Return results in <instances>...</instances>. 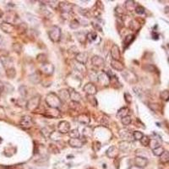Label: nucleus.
I'll use <instances>...</instances> for the list:
<instances>
[{
  "label": "nucleus",
  "instance_id": "1",
  "mask_svg": "<svg viewBox=\"0 0 169 169\" xmlns=\"http://www.w3.org/2000/svg\"><path fill=\"white\" fill-rule=\"evenodd\" d=\"M46 103L50 108H56L58 109L62 105V101L60 97L56 95L54 92H50L46 97Z\"/></svg>",
  "mask_w": 169,
  "mask_h": 169
},
{
  "label": "nucleus",
  "instance_id": "2",
  "mask_svg": "<svg viewBox=\"0 0 169 169\" xmlns=\"http://www.w3.org/2000/svg\"><path fill=\"white\" fill-rule=\"evenodd\" d=\"M48 36H49V38L53 42H58L60 40V37H61L60 28L58 26H53L48 32Z\"/></svg>",
  "mask_w": 169,
  "mask_h": 169
},
{
  "label": "nucleus",
  "instance_id": "3",
  "mask_svg": "<svg viewBox=\"0 0 169 169\" xmlns=\"http://www.w3.org/2000/svg\"><path fill=\"white\" fill-rule=\"evenodd\" d=\"M122 74H123V78H124V79L126 80L127 82L131 83V84H134V83L137 82V76L134 74V73H133L132 71L126 70V71H123Z\"/></svg>",
  "mask_w": 169,
  "mask_h": 169
},
{
  "label": "nucleus",
  "instance_id": "4",
  "mask_svg": "<svg viewBox=\"0 0 169 169\" xmlns=\"http://www.w3.org/2000/svg\"><path fill=\"white\" fill-rule=\"evenodd\" d=\"M58 130L60 134H66L70 131V123L67 121H61L58 125Z\"/></svg>",
  "mask_w": 169,
  "mask_h": 169
},
{
  "label": "nucleus",
  "instance_id": "5",
  "mask_svg": "<svg viewBox=\"0 0 169 169\" xmlns=\"http://www.w3.org/2000/svg\"><path fill=\"white\" fill-rule=\"evenodd\" d=\"M41 71L43 74H48V75H51L54 71V67L52 63H42L41 66Z\"/></svg>",
  "mask_w": 169,
  "mask_h": 169
},
{
  "label": "nucleus",
  "instance_id": "6",
  "mask_svg": "<svg viewBox=\"0 0 169 169\" xmlns=\"http://www.w3.org/2000/svg\"><path fill=\"white\" fill-rule=\"evenodd\" d=\"M39 102H40V98L39 96H35L32 98L31 100L28 101L27 103V108L31 111H34L35 109H37V107L39 105Z\"/></svg>",
  "mask_w": 169,
  "mask_h": 169
},
{
  "label": "nucleus",
  "instance_id": "7",
  "mask_svg": "<svg viewBox=\"0 0 169 169\" xmlns=\"http://www.w3.org/2000/svg\"><path fill=\"white\" fill-rule=\"evenodd\" d=\"M83 90L85 93H87V95L94 96L96 93V87L95 86V84H93L92 83H88L84 86Z\"/></svg>",
  "mask_w": 169,
  "mask_h": 169
},
{
  "label": "nucleus",
  "instance_id": "8",
  "mask_svg": "<svg viewBox=\"0 0 169 169\" xmlns=\"http://www.w3.org/2000/svg\"><path fill=\"white\" fill-rule=\"evenodd\" d=\"M21 125L25 129H30L33 125V121L32 118L29 116H24L21 118Z\"/></svg>",
  "mask_w": 169,
  "mask_h": 169
},
{
  "label": "nucleus",
  "instance_id": "9",
  "mask_svg": "<svg viewBox=\"0 0 169 169\" xmlns=\"http://www.w3.org/2000/svg\"><path fill=\"white\" fill-rule=\"evenodd\" d=\"M69 145L71 146V147L74 148H80L83 145H84V141L79 139V138H77V139H69Z\"/></svg>",
  "mask_w": 169,
  "mask_h": 169
},
{
  "label": "nucleus",
  "instance_id": "10",
  "mask_svg": "<svg viewBox=\"0 0 169 169\" xmlns=\"http://www.w3.org/2000/svg\"><path fill=\"white\" fill-rule=\"evenodd\" d=\"M98 82L101 84L102 85H108L110 84V78L108 77V75L107 74V73H102L98 76Z\"/></svg>",
  "mask_w": 169,
  "mask_h": 169
},
{
  "label": "nucleus",
  "instance_id": "11",
  "mask_svg": "<svg viewBox=\"0 0 169 169\" xmlns=\"http://www.w3.org/2000/svg\"><path fill=\"white\" fill-rule=\"evenodd\" d=\"M155 135H156V137L151 139V140H150V145H149L152 150L159 147V146H161V142H162V140H161L160 137H158L156 134H155Z\"/></svg>",
  "mask_w": 169,
  "mask_h": 169
},
{
  "label": "nucleus",
  "instance_id": "12",
  "mask_svg": "<svg viewBox=\"0 0 169 169\" xmlns=\"http://www.w3.org/2000/svg\"><path fill=\"white\" fill-rule=\"evenodd\" d=\"M134 162L137 167L140 168H145L146 167L148 164V160L145 157H137L136 158L134 159Z\"/></svg>",
  "mask_w": 169,
  "mask_h": 169
},
{
  "label": "nucleus",
  "instance_id": "13",
  "mask_svg": "<svg viewBox=\"0 0 169 169\" xmlns=\"http://www.w3.org/2000/svg\"><path fill=\"white\" fill-rule=\"evenodd\" d=\"M75 59L77 60V62L81 64H85L87 62V59H88V56H87V53H77Z\"/></svg>",
  "mask_w": 169,
  "mask_h": 169
},
{
  "label": "nucleus",
  "instance_id": "14",
  "mask_svg": "<svg viewBox=\"0 0 169 169\" xmlns=\"http://www.w3.org/2000/svg\"><path fill=\"white\" fill-rule=\"evenodd\" d=\"M111 55L112 59H115V60H118L120 58V51H119V48L117 46L116 44H114L111 49Z\"/></svg>",
  "mask_w": 169,
  "mask_h": 169
},
{
  "label": "nucleus",
  "instance_id": "15",
  "mask_svg": "<svg viewBox=\"0 0 169 169\" xmlns=\"http://www.w3.org/2000/svg\"><path fill=\"white\" fill-rule=\"evenodd\" d=\"M111 66L118 71H123V69H124L123 64L118 60H115V59H112L111 61Z\"/></svg>",
  "mask_w": 169,
  "mask_h": 169
},
{
  "label": "nucleus",
  "instance_id": "16",
  "mask_svg": "<svg viewBox=\"0 0 169 169\" xmlns=\"http://www.w3.org/2000/svg\"><path fill=\"white\" fill-rule=\"evenodd\" d=\"M118 153V150L116 146H111L107 151V156L110 158H115Z\"/></svg>",
  "mask_w": 169,
  "mask_h": 169
},
{
  "label": "nucleus",
  "instance_id": "17",
  "mask_svg": "<svg viewBox=\"0 0 169 169\" xmlns=\"http://www.w3.org/2000/svg\"><path fill=\"white\" fill-rule=\"evenodd\" d=\"M69 92L71 101H74L79 102V101H80V99H81V96H80V95H79V93H78L77 91H75L74 89H71V88L69 90Z\"/></svg>",
  "mask_w": 169,
  "mask_h": 169
},
{
  "label": "nucleus",
  "instance_id": "18",
  "mask_svg": "<svg viewBox=\"0 0 169 169\" xmlns=\"http://www.w3.org/2000/svg\"><path fill=\"white\" fill-rule=\"evenodd\" d=\"M91 63L94 66L101 67V66H102L104 64V60L100 56H94L93 58H91Z\"/></svg>",
  "mask_w": 169,
  "mask_h": 169
},
{
  "label": "nucleus",
  "instance_id": "19",
  "mask_svg": "<svg viewBox=\"0 0 169 169\" xmlns=\"http://www.w3.org/2000/svg\"><path fill=\"white\" fill-rule=\"evenodd\" d=\"M134 40V36L132 35V34H131V35L129 34V35H128V36H126V37H124L123 42V45L124 48H126L128 46H129V45L132 43Z\"/></svg>",
  "mask_w": 169,
  "mask_h": 169
},
{
  "label": "nucleus",
  "instance_id": "20",
  "mask_svg": "<svg viewBox=\"0 0 169 169\" xmlns=\"http://www.w3.org/2000/svg\"><path fill=\"white\" fill-rule=\"evenodd\" d=\"M129 109L128 107H122L121 109H119L117 112V117L123 118L124 117L129 116Z\"/></svg>",
  "mask_w": 169,
  "mask_h": 169
},
{
  "label": "nucleus",
  "instance_id": "21",
  "mask_svg": "<svg viewBox=\"0 0 169 169\" xmlns=\"http://www.w3.org/2000/svg\"><path fill=\"white\" fill-rule=\"evenodd\" d=\"M78 121L84 124V125H88L90 123V118L86 114H80L78 117Z\"/></svg>",
  "mask_w": 169,
  "mask_h": 169
},
{
  "label": "nucleus",
  "instance_id": "22",
  "mask_svg": "<svg viewBox=\"0 0 169 169\" xmlns=\"http://www.w3.org/2000/svg\"><path fill=\"white\" fill-rule=\"evenodd\" d=\"M59 96H60V99L61 101L63 100L64 101H68L70 99V96H69V90H61L59 91Z\"/></svg>",
  "mask_w": 169,
  "mask_h": 169
},
{
  "label": "nucleus",
  "instance_id": "23",
  "mask_svg": "<svg viewBox=\"0 0 169 169\" xmlns=\"http://www.w3.org/2000/svg\"><path fill=\"white\" fill-rule=\"evenodd\" d=\"M59 7L61 9V10L63 11V13H69V11L71 10V4H69L68 3H60L59 4Z\"/></svg>",
  "mask_w": 169,
  "mask_h": 169
},
{
  "label": "nucleus",
  "instance_id": "24",
  "mask_svg": "<svg viewBox=\"0 0 169 169\" xmlns=\"http://www.w3.org/2000/svg\"><path fill=\"white\" fill-rule=\"evenodd\" d=\"M69 108H71L72 110L74 111H79L81 109V106L79 104V102L77 101H71L69 104Z\"/></svg>",
  "mask_w": 169,
  "mask_h": 169
},
{
  "label": "nucleus",
  "instance_id": "25",
  "mask_svg": "<svg viewBox=\"0 0 169 169\" xmlns=\"http://www.w3.org/2000/svg\"><path fill=\"white\" fill-rule=\"evenodd\" d=\"M1 28L4 30V32H8V33H10L14 30V26L10 24H9V23H3L1 25Z\"/></svg>",
  "mask_w": 169,
  "mask_h": 169
},
{
  "label": "nucleus",
  "instance_id": "26",
  "mask_svg": "<svg viewBox=\"0 0 169 169\" xmlns=\"http://www.w3.org/2000/svg\"><path fill=\"white\" fill-rule=\"evenodd\" d=\"M160 162L162 163H168L169 162V152L165 151L161 155L160 157Z\"/></svg>",
  "mask_w": 169,
  "mask_h": 169
},
{
  "label": "nucleus",
  "instance_id": "27",
  "mask_svg": "<svg viewBox=\"0 0 169 169\" xmlns=\"http://www.w3.org/2000/svg\"><path fill=\"white\" fill-rule=\"evenodd\" d=\"M129 145H130V143L129 142V141H122V142L119 143L120 149H121L122 151H129V150L130 149V146H129Z\"/></svg>",
  "mask_w": 169,
  "mask_h": 169
},
{
  "label": "nucleus",
  "instance_id": "28",
  "mask_svg": "<svg viewBox=\"0 0 169 169\" xmlns=\"http://www.w3.org/2000/svg\"><path fill=\"white\" fill-rule=\"evenodd\" d=\"M119 134H120V136H121L123 139H124V140H127V139L131 137V134H130V132H129V130H126V129L120 130Z\"/></svg>",
  "mask_w": 169,
  "mask_h": 169
},
{
  "label": "nucleus",
  "instance_id": "29",
  "mask_svg": "<svg viewBox=\"0 0 169 169\" xmlns=\"http://www.w3.org/2000/svg\"><path fill=\"white\" fill-rule=\"evenodd\" d=\"M160 97H161L162 100L165 101H169V90H162L160 93Z\"/></svg>",
  "mask_w": 169,
  "mask_h": 169
},
{
  "label": "nucleus",
  "instance_id": "30",
  "mask_svg": "<svg viewBox=\"0 0 169 169\" xmlns=\"http://www.w3.org/2000/svg\"><path fill=\"white\" fill-rule=\"evenodd\" d=\"M69 135L71 139H77V138H79V133L78 129H72L69 131Z\"/></svg>",
  "mask_w": 169,
  "mask_h": 169
},
{
  "label": "nucleus",
  "instance_id": "31",
  "mask_svg": "<svg viewBox=\"0 0 169 169\" xmlns=\"http://www.w3.org/2000/svg\"><path fill=\"white\" fill-rule=\"evenodd\" d=\"M97 37H98V36H97V35H96V33L94 32H90V33H88V34H87V38H88L89 42H96Z\"/></svg>",
  "mask_w": 169,
  "mask_h": 169
},
{
  "label": "nucleus",
  "instance_id": "32",
  "mask_svg": "<svg viewBox=\"0 0 169 169\" xmlns=\"http://www.w3.org/2000/svg\"><path fill=\"white\" fill-rule=\"evenodd\" d=\"M164 151H165V150H164L163 147H162V146H159V147L152 150V152H153L154 155H155V156H157V157H161V155L163 153Z\"/></svg>",
  "mask_w": 169,
  "mask_h": 169
},
{
  "label": "nucleus",
  "instance_id": "33",
  "mask_svg": "<svg viewBox=\"0 0 169 169\" xmlns=\"http://www.w3.org/2000/svg\"><path fill=\"white\" fill-rule=\"evenodd\" d=\"M150 140H151L150 138L146 136V135H144L142 139H141L140 141L142 145H144V146H148V145H150Z\"/></svg>",
  "mask_w": 169,
  "mask_h": 169
},
{
  "label": "nucleus",
  "instance_id": "34",
  "mask_svg": "<svg viewBox=\"0 0 169 169\" xmlns=\"http://www.w3.org/2000/svg\"><path fill=\"white\" fill-rule=\"evenodd\" d=\"M58 137L59 140H61V134L58 132H56V131H53L50 134V135H49V138L51 139V140H57V139L56 138Z\"/></svg>",
  "mask_w": 169,
  "mask_h": 169
},
{
  "label": "nucleus",
  "instance_id": "35",
  "mask_svg": "<svg viewBox=\"0 0 169 169\" xmlns=\"http://www.w3.org/2000/svg\"><path fill=\"white\" fill-rule=\"evenodd\" d=\"M143 136H144V134L141 132H140V131H134L133 132V137L136 140H140L143 138Z\"/></svg>",
  "mask_w": 169,
  "mask_h": 169
},
{
  "label": "nucleus",
  "instance_id": "36",
  "mask_svg": "<svg viewBox=\"0 0 169 169\" xmlns=\"http://www.w3.org/2000/svg\"><path fill=\"white\" fill-rule=\"evenodd\" d=\"M122 123H123V124L125 125V126L129 125L130 123H131V118H130V116H126L124 117V118H122Z\"/></svg>",
  "mask_w": 169,
  "mask_h": 169
},
{
  "label": "nucleus",
  "instance_id": "37",
  "mask_svg": "<svg viewBox=\"0 0 169 169\" xmlns=\"http://www.w3.org/2000/svg\"><path fill=\"white\" fill-rule=\"evenodd\" d=\"M87 97H88V101L90 102L91 105L93 106H97V101L94 97V96H90V95H87Z\"/></svg>",
  "mask_w": 169,
  "mask_h": 169
},
{
  "label": "nucleus",
  "instance_id": "38",
  "mask_svg": "<svg viewBox=\"0 0 169 169\" xmlns=\"http://www.w3.org/2000/svg\"><path fill=\"white\" fill-rule=\"evenodd\" d=\"M69 26L70 28H72V29H76V28H78L79 26V22L77 20H73V21L70 22V24H69Z\"/></svg>",
  "mask_w": 169,
  "mask_h": 169
},
{
  "label": "nucleus",
  "instance_id": "39",
  "mask_svg": "<svg viewBox=\"0 0 169 169\" xmlns=\"http://www.w3.org/2000/svg\"><path fill=\"white\" fill-rule=\"evenodd\" d=\"M134 10H135V12L137 13L138 15H143L145 13V8L140 5L136 6Z\"/></svg>",
  "mask_w": 169,
  "mask_h": 169
},
{
  "label": "nucleus",
  "instance_id": "40",
  "mask_svg": "<svg viewBox=\"0 0 169 169\" xmlns=\"http://www.w3.org/2000/svg\"><path fill=\"white\" fill-rule=\"evenodd\" d=\"M124 99H125V101L127 103H130L132 101V96L129 92H125L124 93Z\"/></svg>",
  "mask_w": 169,
  "mask_h": 169
},
{
  "label": "nucleus",
  "instance_id": "41",
  "mask_svg": "<svg viewBox=\"0 0 169 169\" xmlns=\"http://www.w3.org/2000/svg\"><path fill=\"white\" fill-rule=\"evenodd\" d=\"M152 37H153V39H155V40H157L158 39V35L156 34L155 32H152Z\"/></svg>",
  "mask_w": 169,
  "mask_h": 169
},
{
  "label": "nucleus",
  "instance_id": "42",
  "mask_svg": "<svg viewBox=\"0 0 169 169\" xmlns=\"http://www.w3.org/2000/svg\"><path fill=\"white\" fill-rule=\"evenodd\" d=\"M129 169H143L142 168H140V167H137V166H132V167H130V168Z\"/></svg>",
  "mask_w": 169,
  "mask_h": 169
},
{
  "label": "nucleus",
  "instance_id": "43",
  "mask_svg": "<svg viewBox=\"0 0 169 169\" xmlns=\"http://www.w3.org/2000/svg\"><path fill=\"white\" fill-rule=\"evenodd\" d=\"M3 88H4V85H3V84H2V83L0 82V92H1L2 90H3Z\"/></svg>",
  "mask_w": 169,
  "mask_h": 169
}]
</instances>
